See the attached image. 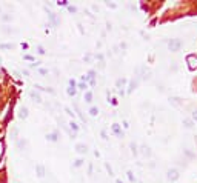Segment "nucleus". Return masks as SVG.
Returning <instances> with one entry per match:
<instances>
[{
    "label": "nucleus",
    "mask_w": 197,
    "mask_h": 183,
    "mask_svg": "<svg viewBox=\"0 0 197 183\" xmlns=\"http://www.w3.org/2000/svg\"><path fill=\"white\" fill-rule=\"evenodd\" d=\"M168 48H169V51H179L180 48H182V42L179 40V38H171L169 40V43H168Z\"/></svg>",
    "instance_id": "nucleus-1"
},
{
    "label": "nucleus",
    "mask_w": 197,
    "mask_h": 183,
    "mask_svg": "<svg viewBox=\"0 0 197 183\" xmlns=\"http://www.w3.org/2000/svg\"><path fill=\"white\" fill-rule=\"evenodd\" d=\"M186 63H188L189 69H197V57L195 56H188L186 57Z\"/></svg>",
    "instance_id": "nucleus-2"
},
{
    "label": "nucleus",
    "mask_w": 197,
    "mask_h": 183,
    "mask_svg": "<svg viewBox=\"0 0 197 183\" xmlns=\"http://www.w3.org/2000/svg\"><path fill=\"white\" fill-rule=\"evenodd\" d=\"M19 119H22V120L28 119V108H26V106H20V109H19Z\"/></svg>",
    "instance_id": "nucleus-3"
},
{
    "label": "nucleus",
    "mask_w": 197,
    "mask_h": 183,
    "mask_svg": "<svg viewBox=\"0 0 197 183\" xmlns=\"http://www.w3.org/2000/svg\"><path fill=\"white\" fill-rule=\"evenodd\" d=\"M168 178L171 181L177 180L179 178V171H177V169H169V171H168Z\"/></svg>",
    "instance_id": "nucleus-4"
},
{
    "label": "nucleus",
    "mask_w": 197,
    "mask_h": 183,
    "mask_svg": "<svg viewBox=\"0 0 197 183\" xmlns=\"http://www.w3.org/2000/svg\"><path fill=\"white\" fill-rule=\"evenodd\" d=\"M29 97L35 102V103H42V97L38 93H35V91H29Z\"/></svg>",
    "instance_id": "nucleus-5"
},
{
    "label": "nucleus",
    "mask_w": 197,
    "mask_h": 183,
    "mask_svg": "<svg viewBox=\"0 0 197 183\" xmlns=\"http://www.w3.org/2000/svg\"><path fill=\"white\" fill-rule=\"evenodd\" d=\"M35 171H37V175L40 177V178L45 177V166H43V165H37V166H35Z\"/></svg>",
    "instance_id": "nucleus-6"
},
{
    "label": "nucleus",
    "mask_w": 197,
    "mask_h": 183,
    "mask_svg": "<svg viewBox=\"0 0 197 183\" xmlns=\"http://www.w3.org/2000/svg\"><path fill=\"white\" fill-rule=\"evenodd\" d=\"M75 149H77L78 154H86V151H88L86 145H83V143H78V145L75 146Z\"/></svg>",
    "instance_id": "nucleus-7"
},
{
    "label": "nucleus",
    "mask_w": 197,
    "mask_h": 183,
    "mask_svg": "<svg viewBox=\"0 0 197 183\" xmlns=\"http://www.w3.org/2000/svg\"><path fill=\"white\" fill-rule=\"evenodd\" d=\"M68 94H69V96H75V82H74V80H69Z\"/></svg>",
    "instance_id": "nucleus-8"
},
{
    "label": "nucleus",
    "mask_w": 197,
    "mask_h": 183,
    "mask_svg": "<svg viewBox=\"0 0 197 183\" xmlns=\"http://www.w3.org/2000/svg\"><path fill=\"white\" fill-rule=\"evenodd\" d=\"M26 145H28V142H26V140H23V139L17 140V148H19L20 151H23V149L26 148Z\"/></svg>",
    "instance_id": "nucleus-9"
},
{
    "label": "nucleus",
    "mask_w": 197,
    "mask_h": 183,
    "mask_svg": "<svg viewBox=\"0 0 197 183\" xmlns=\"http://www.w3.org/2000/svg\"><path fill=\"white\" fill-rule=\"evenodd\" d=\"M48 17L51 19V22H52V25H54V26H57V25H59V19L56 17L54 12H48Z\"/></svg>",
    "instance_id": "nucleus-10"
},
{
    "label": "nucleus",
    "mask_w": 197,
    "mask_h": 183,
    "mask_svg": "<svg viewBox=\"0 0 197 183\" xmlns=\"http://www.w3.org/2000/svg\"><path fill=\"white\" fill-rule=\"evenodd\" d=\"M34 88L40 89V91H46V93H49V94H56V91H54V89H51V88H45V86H40V85H35Z\"/></svg>",
    "instance_id": "nucleus-11"
},
{
    "label": "nucleus",
    "mask_w": 197,
    "mask_h": 183,
    "mask_svg": "<svg viewBox=\"0 0 197 183\" xmlns=\"http://www.w3.org/2000/svg\"><path fill=\"white\" fill-rule=\"evenodd\" d=\"M169 102H171L174 106H180L182 105V99H179V97H169Z\"/></svg>",
    "instance_id": "nucleus-12"
},
{
    "label": "nucleus",
    "mask_w": 197,
    "mask_h": 183,
    "mask_svg": "<svg viewBox=\"0 0 197 183\" xmlns=\"http://www.w3.org/2000/svg\"><path fill=\"white\" fill-rule=\"evenodd\" d=\"M112 131H114V134H117V137H123V133L120 131L119 125H112Z\"/></svg>",
    "instance_id": "nucleus-13"
},
{
    "label": "nucleus",
    "mask_w": 197,
    "mask_h": 183,
    "mask_svg": "<svg viewBox=\"0 0 197 183\" xmlns=\"http://www.w3.org/2000/svg\"><path fill=\"white\" fill-rule=\"evenodd\" d=\"M17 134H19V128L17 126H12L11 128V134H9L11 139H17Z\"/></svg>",
    "instance_id": "nucleus-14"
},
{
    "label": "nucleus",
    "mask_w": 197,
    "mask_h": 183,
    "mask_svg": "<svg viewBox=\"0 0 197 183\" xmlns=\"http://www.w3.org/2000/svg\"><path fill=\"white\" fill-rule=\"evenodd\" d=\"M2 31H3V32H6V34H14V32H19V29H14V28H8V26H3V28H2Z\"/></svg>",
    "instance_id": "nucleus-15"
},
{
    "label": "nucleus",
    "mask_w": 197,
    "mask_h": 183,
    "mask_svg": "<svg viewBox=\"0 0 197 183\" xmlns=\"http://www.w3.org/2000/svg\"><path fill=\"white\" fill-rule=\"evenodd\" d=\"M142 154H143V155H148V157H149V155H151V149H149V148H148L146 145H143V146H142Z\"/></svg>",
    "instance_id": "nucleus-16"
},
{
    "label": "nucleus",
    "mask_w": 197,
    "mask_h": 183,
    "mask_svg": "<svg viewBox=\"0 0 197 183\" xmlns=\"http://www.w3.org/2000/svg\"><path fill=\"white\" fill-rule=\"evenodd\" d=\"M137 85H139L137 80H133V82H131V83H129V88H128V93H133V89H134Z\"/></svg>",
    "instance_id": "nucleus-17"
},
{
    "label": "nucleus",
    "mask_w": 197,
    "mask_h": 183,
    "mask_svg": "<svg viewBox=\"0 0 197 183\" xmlns=\"http://www.w3.org/2000/svg\"><path fill=\"white\" fill-rule=\"evenodd\" d=\"M125 83H126V80H125V78H119V80L115 82V85H117V88H119V89H122Z\"/></svg>",
    "instance_id": "nucleus-18"
},
{
    "label": "nucleus",
    "mask_w": 197,
    "mask_h": 183,
    "mask_svg": "<svg viewBox=\"0 0 197 183\" xmlns=\"http://www.w3.org/2000/svg\"><path fill=\"white\" fill-rule=\"evenodd\" d=\"M69 128H71V133H72V134H75L77 131H78V126H77L74 122H71V123H69Z\"/></svg>",
    "instance_id": "nucleus-19"
},
{
    "label": "nucleus",
    "mask_w": 197,
    "mask_h": 183,
    "mask_svg": "<svg viewBox=\"0 0 197 183\" xmlns=\"http://www.w3.org/2000/svg\"><path fill=\"white\" fill-rule=\"evenodd\" d=\"M0 48L2 49H14V45L12 43H3V45H0Z\"/></svg>",
    "instance_id": "nucleus-20"
},
{
    "label": "nucleus",
    "mask_w": 197,
    "mask_h": 183,
    "mask_svg": "<svg viewBox=\"0 0 197 183\" xmlns=\"http://www.w3.org/2000/svg\"><path fill=\"white\" fill-rule=\"evenodd\" d=\"M85 102H93V93H89V91H88V93L85 94Z\"/></svg>",
    "instance_id": "nucleus-21"
},
{
    "label": "nucleus",
    "mask_w": 197,
    "mask_h": 183,
    "mask_svg": "<svg viewBox=\"0 0 197 183\" xmlns=\"http://www.w3.org/2000/svg\"><path fill=\"white\" fill-rule=\"evenodd\" d=\"M183 126L189 129V128H192V122H191V120H188V119H186V120H183Z\"/></svg>",
    "instance_id": "nucleus-22"
},
{
    "label": "nucleus",
    "mask_w": 197,
    "mask_h": 183,
    "mask_svg": "<svg viewBox=\"0 0 197 183\" xmlns=\"http://www.w3.org/2000/svg\"><path fill=\"white\" fill-rule=\"evenodd\" d=\"M46 139L51 140V142H56V140H57V134H56V133H54V134H49V136H46Z\"/></svg>",
    "instance_id": "nucleus-23"
},
{
    "label": "nucleus",
    "mask_w": 197,
    "mask_h": 183,
    "mask_svg": "<svg viewBox=\"0 0 197 183\" xmlns=\"http://www.w3.org/2000/svg\"><path fill=\"white\" fill-rule=\"evenodd\" d=\"M2 19H3L5 22H9V20H12V16H11V14H5V16H2Z\"/></svg>",
    "instance_id": "nucleus-24"
},
{
    "label": "nucleus",
    "mask_w": 197,
    "mask_h": 183,
    "mask_svg": "<svg viewBox=\"0 0 197 183\" xmlns=\"http://www.w3.org/2000/svg\"><path fill=\"white\" fill-rule=\"evenodd\" d=\"M126 174H128V178H129V180H131V181H136V177H134V175H133V172H131V171H128V172H126Z\"/></svg>",
    "instance_id": "nucleus-25"
},
{
    "label": "nucleus",
    "mask_w": 197,
    "mask_h": 183,
    "mask_svg": "<svg viewBox=\"0 0 197 183\" xmlns=\"http://www.w3.org/2000/svg\"><path fill=\"white\" fill-rule=\"evenodd\" d=\"M97 112H99V109H97V108H91V111H89V114H91V115H97Z\"/></svg>",
    "instance_id": "nucleus-26"
},
{
    "label": "nucleus",
    "mask_w": 197,
    "mask_h": 183,
    "mask_svg": "<svg viewBox=\"0 0 197 183\" xmlns=\"http://www.w3.org/2000/svg\"><path fill=\"white\" fill-rule=\"evenodd\" d=\"M2 155H3V142L0 140V159H2Z\"/></svg>",
    "instance_id": "nucleus-27"
},
{
    "label": "nucleus",
    "mask_w": 197,
    "mask_h": 183,
    "mask_svg": "<svg viewBox=\"0 0 197 183\" xmlns=\"http://www.w3.org/2000/svg\"><path fill=\"white\" fill-rule=\"evenodd\" d=\"M82 163H83V160H80V159H78V160H75V163H74V166H82Z\"/></svg>",
    "instance_id": "nucleus-28"
},
{
    "label": "nucleus",
    "mask_w": 197,
    "mask_h": 183,
    "mask_svg": "<svg viewBox=\"0 0 197 183\" xmlns=\"http://www.w3.org/2000/svg\"><path fill=\"white\" fill-rule=\"evenodd\" d=\"M37 52H38V54H45V49L42 46H37Z\"/></svg>",
    "instance_id": "nucleus-29"
},
{
    "label": "nucleus",
    "mask_w": 197,
    "mask_h": 183,
    "mask_svg": "<svg viewBox=\"0 0 197 183\" xmlns=\"http://www.w3.org/2000/svg\"><path fill=\"white\" fill-rule=\"evenodd\" d=\"M65 111H66V114H68V115H71V117H74V112H72V111H71L69 108H65Z\"/></svg>",
    "instance_id": "nucleus-30"
},
{
    "label": "nucleus",
    "mask_w": 197,
    "mask_h": 183,
    "mask_svg": "<svg viewBox=\"0 0 197 183\" xmlns=\"http://www.w3.org/2000/svg\"><path fill=\"white\" fill-rule=\"evenodd\" d=\"M68 11H69V12H75L77 8H75V6H68Z\"/></svg>",
    "instance_id": "nucleus-31"
},
{
    "label": "nucleus",
    "mask_w": 197,
    "mask_h": 183,
    "mask_svg": "<svg viewBox=\"0 0 197 183\" xmlns=\"http://www.w3.org/2000/svg\"><path fill=\"white\" fill-rule=\"evenodd\" d=\"M105 166H106V169H108V172H109V175H112V169H111V166L106 163V165H105Z\"/></svg>",
    "instance_id": "nucleus-32"
},
{
    "label": "nucleus",
    "mask_w": 197,
    "mask_h": 183,
    "mask_svg": "<svg viewBox=\"0 0 197 183\" xmlns=\"http://www.w3.org/2000/svg\"><path fill=\"white\" fill-rule=\"evenodd\" d=\"M131 149H133L134 154H137V149H136V145H134V143H131Z\"/></svg>",
    "instance_id": "nucleus-33"
},
{
    "label": "nucleus",
    "mask_w": 197,
    "mask_h": 183,
    "mask_svg": "<svg viewBox=\"0 0 197 183\" xmlns=\"http://www.w3.org/2000/svg\"><path fill=\"white\" fill-rule=\"evenodd\" d=\"M12 74H14V77H16V78H19V77H20V72H19V71H12Z\"/></svg>",
    "instance_id": "nucleus-34"
},
{
    "label": "nucleus",
    "mask_w": 197,
    "mask_h": 183,
    "mask_svg": "<svg viewBox=\"0 0 197 183\" xmlns=\"http://www.w3.org/2000/svg\"><path fill=\"white\" fill-rule=\"evenodd\" d=\"M106 6H109V8H115V3H109V2H106Z\"/></svg>",
    "instance_id": "nucleus-35"
},
{
    "label": "nucleus",
    "mask_w": 197,
    "mask_h": 183,
    "mask_svg": "<svg viewBox=\"0 0 197 183\" xmlns=\"http://www.w3.org/2000/svg\"><path fill=\"white\" fill-rule=\"evenodd\" d=\"M192 119L197 122V111H194V112H192Z\"/></svg>",
    "instance_id": "nucleus-36"
},
{
    "label": "nucleus",
    "mask_w": 197,
    "mask_h": 183,
    "mask_svg": "<svg viewBox=\"0 0 197 183\" xmlns=\"http://www.w3.org/2000/svg\"><path fill=\"white\" fill-rule=\"evenodd\" d=\"M38 72L43 74V75H45V74H48V71H46V69H38Z\"/></svg>",
    "instance_id": "nucleus-37"
},
{
    "label": "nucleus",
    "mask_w": 197,
    "mask_h": 183,
    "mask_svg": "<svg viewBox=\"0 0 197 183\" xmlns=\"http://www.w3.org/2000/svg\"><path fill=\"white\" fill-rule=\"evenodd\" d=\"M78 88H82V89H85V88H86V85H85V83H78Z\"/></svg>",
    "instance_id": "nucleus-38"
},
{
    "label": "nucleus",
    "mask_w": 197,
    "mask_h": 183,
    "mask_svg": "<svg viewBox=\"0 0 197 183\" xmlns=\"http://www.w3.org/2000/svg\"><path fill=\"white\" fill-rule=\"evenodd\" d=\"M82 80L86 82V80H89V77H88V75H83V77H82Z\"/></svg>",
    "instance_id": "nucleus-39"
},
{
    "label": "nucleus",
    "mask_w": 197,
    "mask_h": 183,
    "mask_svg": "<svg viewBox=\"0 0 197 183\" xmlns=\"http://www.w3.org/2000/svg\"><path fill=\"white\" fill-rule=\"evenodd\" d=\"M89 60H91V56H89V54H88V56H86V57H85V62H89Z\"/></svg>",
    "instance_id": "nucleus-40"
},
{
    "label": "nucleus",
    "mask_w": 197,
    "mask_h": 183,
    "mask_svg": "<svg viewBox=\"0 0 197 183\" xmlns=\"http://www.w3.org/2000/svg\"><path fill=\"white\" fill-rule=\"evenodd\" d=\"M117 183H123V181H122V180H117Z\"/></svg>",
    "instance_id": "nucleus-41"
},
{
    "label": "nucleus",
    "mask_w": 197,
    "mask_h": 183,
    "mask_svg": "<svg viewBox=\"0 0 197 183\" xmlns=\"http://www.w3.org/2000/svg\"><path fill=\"white\" fill-rule=\"evenodd\" d=\"M0 11H2V9H0Z\"/></svg>",
    "instance_id": "nucleus-42"
}]
</instances>
